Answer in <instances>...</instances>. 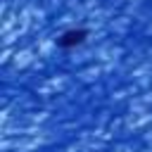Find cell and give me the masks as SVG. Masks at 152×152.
Masks as SVG:
<instances>
[{
    "mask_svg": "<svg viewBox=\"0 0 152 152\" xmlns=\"http://www.w3.org/2000/svg\"><path fill=\"white\" fill-rule=\"evenodd\" d=\"M83 38H86V31H66V33H62L59 36V45L62 48H71V45H78V43H83Z\"/></svg>",
    "mask_w": 152,
    "mask_h": 152,
    "instance_id": "cell-1",
    "label": "cell"
}]
</instances>
